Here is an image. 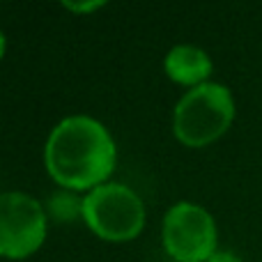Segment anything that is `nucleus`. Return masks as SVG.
Wrapping results in <instances>:
<instances>
[{
  "label": "nucleus",
  "mask_w": 262,
  "mask_h": 262,
  "mask_svg": "<svg viewBox=\"0 0 262 262\" xmlns=\"http://www.w3.org/2000/svg\"><path fill=\"white\" fill-rule=\"evenodd\" d=\"M163 67L172 81L195 88L200 83H207L212 74V58L193 44H177L168 51Z\"/></svg>",
  "instance_id": "6"
},
{
  "label": "nucleus",
  "mask_w": 262,
  "mask_h": 262,
  "mask_svg": "<svg viewBox=\"0 0 262 262\" xmlns=\"http://www.w3.org/2000/svg\"><path fill=\"white\" fill-rule=\"evenodd\" d=\"M207 262H244V260L237 253H232V251H216Z\"/></svg>",
  "instance_id": "8"
},
{
  "label": "nucleus",
  "mask_w": 262,
  "mask_h": 262,
  "mask_svg": "<svg viewBox=\"0 0 262 262\" xmlns=\"http://www.w3.org/2000/svg\"><path fill=\"white\" fill-rule=\"evenodd\" d=\"M235 120V99L223 83H200L184 92L172 113V134L189 147H205L221 138Z\"/></svg>",
  "instance_id": "2"
},
{
  "label": "nucleus",
  "mask_w": 262,
  "mask_h": 262,
  "mask_svg": "<svg viewBox=\"0 0 262 262\" xmlns=\"http://www.w3.org/2000/svg\"><path fill=\"white\" fill-rule=\"evenodd\" d=\"M46 237V212L23 191L0 193V255L12 260L28 258Z\"/></svg>",
  "instance_id": "5"
},
{
  "label": "nucleus",
  "mask_w": 262,
  "mask_h": 262,
  "mask_svg": "<svg viewBox=\"0 0 262 262\" xmlns=\"http://www.w3.org/2000/svg\"><path fill=\"white\" fill-rule=\"evenodd\" d=\"M83 219L101 239L129 242L145 226V205L134 189L104 182L83 198Z\"/></svg>",
  "instance_id": "3"
},
{
  "label": "nucleus",
  "mask_w": 262,
  "mask_h": 262,
  "mask_svg": "<svg viewBox=\"0 0 262 262\" xmlns=\"http://www.w3.org/2000/svg\"><path fill=\"white\" fill-rule=\"evenodd\" d=\"M163 246L177 262H207L216 253V221L195 203H177L163 219Z\"/></svg>",
  "instance_id": "4"
},
{
  "label": "nucleus",
  "mask_w": 262,
  "mask_h": 262,
  "mask_svg": "<svg viewBox=\"0 0 262 262\" xmlns=\"http://www.w3.org/2000/svg\"><path fill=\"white\" fill-rule=\"evenodd\" d=\"M49 175L64 189H95L115 166V143L108 129L88 115H69L49 134L44 149Z\"/></svg>",
  "instance_id": "1"
},
{
  "label": "nucleus",
  "mask_w": 262,
  "mask_h": 262,
  "mask_svg": "<svg viewBox=\"0 0 262 262\" xmlns=\"http://www.w3.org/2000/svg\"><path fill=\"white\" fill-rule=\"evenodd\" d=\"M5 46H7V41H5V35L0 32V58H3V53H5Z\"/></svg>",
  "instance_id": "9"
},
{
  "label": "nucleus",
  "mask_w": 262,
  "mask_h": 262,
  "mask_svg": "<svg viewBox=\"0 0 262 262\" xmlns=\"http://www.w3.org/2000/svg\"><path fill=\"white\" fill-rule=\"evenodd\" d=\"M62 5L69 12H92V9L104 7V3H99V0H95V3H62Z\"/></svg>",
  "instance_id": "7"
}]
</instances>
